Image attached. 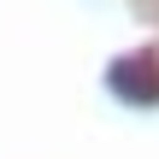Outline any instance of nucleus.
<instances>
[{
  "mask_svg": "<svg viewBox=\"0 0 159 159\" xmlns=\"http://www.w3.org/2000/svg\"><path fill=\"white\" fill-rule=\"evenodd\" d=\"M112 89L130 94V100H142V106H159V59L153 53H136V59L112 65Z\"/></svg>",
  "mask_w": 159,
  "mask_h": 159,
  "instance_id": "obj_1",
  "label": "nucleus"
}]
</instances>
